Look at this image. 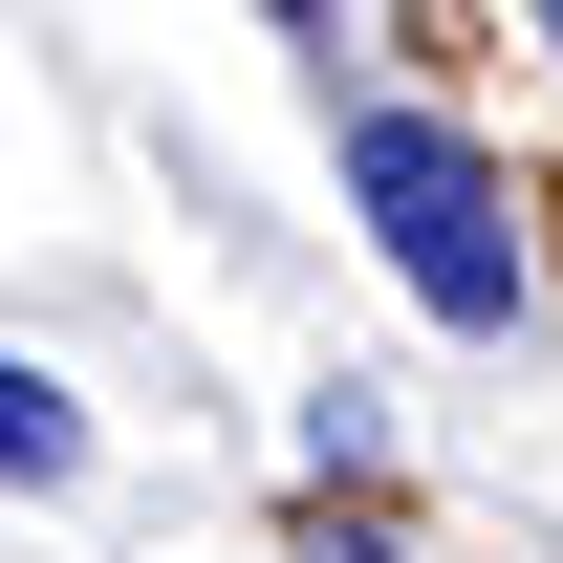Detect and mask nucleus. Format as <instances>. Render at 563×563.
I'll list each match as a JSON object with an SVG mask.
<instances>
[{
	"mask_svg": "<svg viewBox=\"0 0 563 563\" xmlns=\"http://www.w3.org/2000/svg\"><path fill=\"white\" fill-rule=\"evenodd\" d=\"M0 477H22V498H44V477H87V412H66L22 347H0Z\"/></svg>",
	"mask_w": 563,
	"mask_h": 563,
	"instance_id": "obj_2",
	"label": "nucleus"
},
{
	"mask_svg": "<svg viewBox=\"0 0 563 563\" xmlns=\"http://www.w3.org/2000/svg\"><path fill=\"white\" fill-rule=\"evenodd\" d=\"M303 563H390V542H303Z\"/></svg>",
	"mask_w": 563,
	"mask_h": 563,
	"instance_id": "obj_3",
	"label": "nucleus"
},
{
	"mask_svg": "<svg viewBox=\"0 0 563 563\" xmlns=\"http://www.w3.org/2000/svg\"><path fill=\"white\" fill-rule=\"evenodd\" d=\"M347 217L390 239V282H412L433 325H477V347L542 303V261H520V196H498V152L455 131V109H390V87H368V109H347Z\"/></svg>",
	"mask_w": 563,
	"mask_h": 563,
	"instance_id": "obj_1",
	"label": "nucleus"
}]
</instances>
